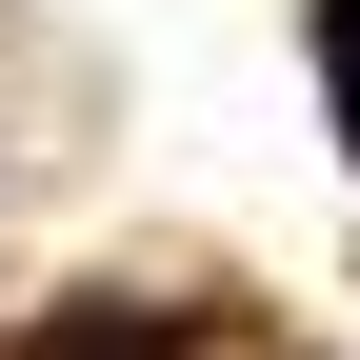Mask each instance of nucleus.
I'll list each match as a JSON object with an SVG mask.
<instances>
[{"label": "nucleus", "instance_id": "obj_1", "mask_svg": "<svg viewBox=\"0 0 360 360\" xmlns=\"http://www.w3.org/2000/svg\"><path fill=\"white\" fill-rule=\"evenodd\" d=\"M60 360H180L160 321H60Z\"/></svg>", "mask_w": 360, "mask_h": 360}, {"label": "nucleus", "instance_id": "obj_2", "mask_svg": "<svg viewBox=\"0 0 360 360\" xmlns=\"http://www.w3.org/2000/svg\"><path fill=\"white\" fill-rule=\"evenodd\" d=\"M321 60H340V141H360V20H321Z\"/></svg>", "mask_w": 360, "mask_h": 360}]
</instances>
